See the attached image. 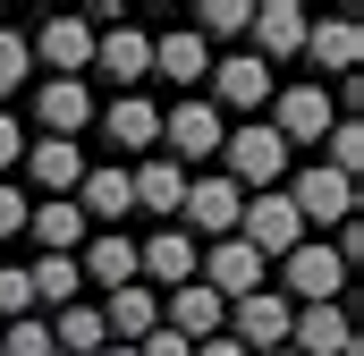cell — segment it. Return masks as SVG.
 <instances>
[{
    "mask_svg": "<svg viewBox=\"0 0 364 356\" xmlns=\"http://www.w3.org/2000/svg\"><path fill=\"white\" fill-rule=\"evenodd\" d=\"M220 153H229V187H246V195H263V187H279V178H288V145H279L272 127H263V119H246V127H229V136H220Z\"/></svg>",
    "mask_w": 364,
    "mask_h": 356,
    "instance_id": "6da1fadb",
    "label": "cell"
},
{
    "mask_svg": "<svg viewBox=\"0 0 364 356\" xmlns=\"http://www.w3.org/2000/svg\"><path fill=\"white\" fill-rule=\"evenodd\" d=\"M279 195L296 204V221H305V238H314V229H339V221H356V178L322 170V162H305V170L288 178Z\"/></svg>",
    "mask_w": 364,
    "mask_h": 356,
    "instance_id": "7a4b0ae2",
    "label": "cell"
},
{
    "mask_svg": "<svg viewBox=\"0 0 364 356\" xmlns=\"http://www.w3.org/2000/svg\"><path fill=\"white\" fill-rule=\"evenodd\" d=\"M220 136H229V119H220L203 93H186L178 110H161V162H178V170H186V162H212Z\"/></svg>",
    "mask_w": 364,
    "mask_h": 356,
    "instance_id": "3957f363",
    "label": "cell"
},
{
    "mask_svg": "<svg viewBox=\"0 0 364 356\" xmlns=\"http://www.w3.org/2000/svg\"><path fill=\"white\" fill-rule=\"evenodd\" d=\"M237 238H246L263 263H279L288 246H305V221H296V204H288L279 187H263V195H246V212H237Z\"/></svg>",
    "mask_w": 364,
    "mask_h": 356,
    "instance_id": "277c9868",
    "label": "cell"
},
{
    "mask_svg": "<svg viewBox=\"0 0 364 356\" xmlns=\"http://www.w3.org/2000/svg\"><path fill=\"white\" fill-rule=\"evenodd\" d=\"M263 127H272L279 145H322V136L339 127V102H331L322 85H279V93H272V119H263Z\"/></svg>",
    "mask_w": 364,
    "mask_h": 356,
    "instance_id": "5b68a950",
    "label": "cell"
},
{
    "mask_svg": "<svg viewBox=\"0 0 364 356\" xmlns=\"http://www.w3.org/2000/svg\"><path fill=\"white\" fill-rule=\"evenodd\" d=\"M279 271H288V305H339V280H348V263L322 246V238H305V246H288L279 255Z\"/></svg>",
    "mask_w": 364,
    "mask_h": 356,
    "instance_id": "8992f818",
    "label": "cell"
},
{
    "mask_svg": "<svg viewBox=\"0 0 364 356\" xmlns=\"http://www.w3.org/2000/svg\"><path fill=\"white\" fill-rule=\"evenodd\" d=\"M195 280H203V288H212L220 305H237V297H255V288H272V263H263V255H255L246 238H220V246H212V255L195 263Z\"/></svg>",
    "mask_w": 364,
    "mask_h": 356,
    "instance_id": "52a82bcc",
    "label": "cell"
},
{
    "mask_svg": "<svg viewBox=\"0 0 364 356\" xmlns=\"http://www.w3.org/2000/svg\"><path fill=\"white\" fill-rule=\"evenodd\" d=\"M237 212H246V187H229V178H186V204H178V229L195 238H237Z\"/></svg>",
    "mask_w": 364,
    "mask_h": 356,
    "instance_id": "ba28073f",
    "label": "cell"
},
{
    "mask_svg": "<svg viewBox=\"0 0 364 356\" xmlns=\"http://www.w3.org/2000/svg\"><path fill=\"white\" fill-rule=\"evenodd\" d=\"M288 314H296V305H288L279 288H255V297H237V305H229V323H220V331H229L246 356H263V348H288Z\"/></svg>",
    "mask_w": 364,
    "mask_h": 356,
    "instance_id": "9c48e42d",
    "label": "cell"
},
{
    "mask_svg": "<svg viewBox=\"0 0 364 356\" xmlns=\"http://www.w3.org/2000/svg\"><path fill=\"white\" fill-rule=\"evenodd\" d=\"M279 93V77L255 60V51H229V60H212V110H246V119H263V102Z\"/></svg>",
    "mask_w": 364,
    "mask_h": 356,
    "instance_id": "30bf717a",
    "label": "cell"
},
{
    "mask_svg": "<svg viewBox=\"0 0 364 356\" xmlns=\"http://www.w3.org/2000/svg\"><path fill=\"white\" fill-rule=\"evenodd\" d=\"M93 68H102L119 93H136L144 77H153V34H136V26H119V17L93 26Z\"/></svg>",
    "mask_w": 364,
    "mask_h": 356,
    "instance_id": "8fae6325",
    "label": "cell"
},
{
    "mask_svg": "<svg viewBox=\"0 0 364 356\" xmlns=\"http://www.w3.org/2000/svg\"><path fill=\"white\" fill-rule=\"evenodd\" d=\"M77 212H85V229L102 221V229H119L127 212H136V187H127V162H85V178H77V195H68Z\"/></svg>",
    "mask_w": 364,
    "mask_h": 356,
    "instance_id": "7c38bea8",
    "label": "cell"
},
{
    "mask_svg": "<svg viewBox=\"0 0 364 356\" xmlns=\"http://www.w3.org/2000/svg\"><path fill=\"white\" fill-rule=\"evenodd\" d=\"M34 119H43V136H68V145H77L93 127V85L85 77H43V85H34Z\"/></svg>",
    "mask_w": 364,
    "mask_h": 356,
    "instance_id": "4fadbf2b",
    "label": "cell"
},
{
    "mask_svg": "<svg viewBox=\"0 0 364 356\" xmlns=\"http://www.w3.org/2000/svg\"><path fill=\"white\" fill-rule=\"evenodd\" d=\"M288 348L296 356H356L348 305H296V314H288Z\"/></svg>",
    "mask_w": 364,
    "mask_h": 356,
    "instance_id": "5bb4252c",
    "label": "cell"
},
{
    "mask_svg": "<svg viewBox=\"0 0 364 356\" xmlns=\"http://www.w3.org/2000/svg\"><path fill=\"white\" fill-rule=\"evenodd\" d=\"M220 323H229V305H220L203 280H186V288L161 297V331H178L186 348H195V340H220Z\"/></svg>",
    "mask_w": 364,
    "mask_h": 356,
    "instance_id": "9a60e30c",
    "label": "cell"
},
{
    "mask_svg": "<svg viewBox=\"0 0 364 356\" xmlns=\"http://www.w3.org/2000/svg\"><path fill=\"white\" fill-rule=\"evenodd\" d=\"M246 34H255V60L279 68V60H296V51H305V9H296V0H263V9L246 17Z\"/></svg>",
    "mask_w": 364,
    "mask_h": 356,
    "instance_id": "2e32d148",
    "label": "cell"
},
{
    "mask_svg": "<svg viewBox=\"0 0 364 356\" xmlns=\"http://www.w3.org/2000/svg\"><path fill=\"white\" fill-rule=\"evenodd\" d=\"M93 119H102V136H110L119 153H153V145H161V110H153L144 93H110Z\"/></svg>",
    "mask_w": 364,
    "mask_h": 356,
    "instance_id": "e0dca14e",
    "label": "cell"
},
{
    "mask_svg": "<svg viewBox=\"0 0 364 356\" xmlns=\"http://www.w3.org/2000/svg\"><path fill=\"white\" fill-rule=\"evenodd\" d=\"M26 60H43L51 77H85V68H93V26H77V17H51V26L26 43Z\"/></svg>",
    "mask_w": 364,
    "mask_h": 356,
    "instance_id": "ac0fdd59",
    "label": "cell"
},
{
    "mask_svg": "<svg viewBox=\"0 0 364 356\" xmlns=\"http://www.w3.org/2000/svg\"><path fill=\"white\" fill-rule=\"evenodd\" d=\"M102 331H110L119 348H136V340H153V331H161V297H153L144 280H127V288H110V305H102Z\"/></svg>",
    "mask_w": 364,
    "mask_h": 356,
    "instance_id": "d6986e66",
    "label": "cell"
},
{
    "mask_svg": "<svg viewBox=\"0 0 364 356\" xmlns=\"http://www.w3.org/2000/svg\"><path fill=\"white\" fill-rule=\"evenodd\" d=\"M195 263H203V246H195L186 229H161L153 246H136V280H144V288H153V280H161V288H186Z\"/></svg>",
    "mask_w": 364,
    "mask_h": 356,
    "instance_id": "ffe728a7",
    "label": "cell"
},
{
    "mask_svg": "<svg viewBox=\"0 0 364 356\" xmlns=\"http://www.w3.org/2000/svg\"><path fill=\"white\" fill-rule=\"evenodd\" d=\"M17 162L34 170V187H43V195H77V178H85V153H77L68 136H34Z\"/></svg>",
    "mask_w": 364,
    "mask_h": 356,
    "instance_id": "44dd1931",
    "label": "cell"
},
{
    "mask_svg": "<svg viewBox=\"0 0 364 356\" xmlns=\"http://www.w3.org/2000/svg\"><path fill=\"white\" fill-rule=\"evenodd\" d=\"M305 60H314L322 77H356V60H364V26H348V17L305 26Z\"/></svg>",
    "mask_w": 364,
    "mask_h": 356,
    "instance_id": "7402d4cb",
    "label": "cell"
},
{
    "mask_svg": "<svg viewBox=\"0 0 364 356\" xmlns=\"http://www.w3.org/2000/svg\"><path fill=\"white\" fill-rule=\"evenodd\" d=\"M153 77H170V85H203V77H212V51H203V34H195V26L153 34Z\"/></svg>",
    "mask_w": 364,
    "mask_h": 356,
    "instance_id": "603a6c76",
    "label": "cell"
},
{
    "mask_svg": "<svg viewBox=\"0 0 364 356\" xmlns=\"http://www.w3.org/2000/svg\"><path fill=\"white\" fill-rule=\"evenodd\" d=\"M26 229L43 238V255H77V246H85V212H77L68 195H43V204H26Z\"/></svg>",
    "mask_w": 364,
    "mask_h": 356,
    "instance_id": "cb8c5ba5",
    "label": "cell"
},
{
    "mask_svg": "<svg viewBox=\"0 0 364 356\" xmlns=\"http://www.w3.org/2000/svg\"><path fill=\"white\" fill-rule=\"evenodd\" d=\"M127 187H136V212H161V221H178V204H186V170L178 162H144V170H127Z\"/></svg>",
    "mask_w": 364,
    "mask_h": 356,
    "instance_id": "d4e9b609",
    "label": "cell"
},
{
    "mask_svg": "<svg viewBox=\"0 0 364 356\" xmlns=\"http://www.w3.org/2000/svg\"><path fill=\"white\" fill-rule=\"evenodd\" d=\"M77 271L102 280V288H127V280H136V238H119V229L85 238V246H77Z\"/></svg>",
    "mask_w": 364,
    "mask_h": 356,
    "instance_id": "484cf974",
    "label": "cell"
},
{
    "mask_svg": "<svg viewBox=\"0 0 364 356\" xmlns=\"http://www.w3.org/2000/svg\"><path fill=\"white\" fill-rule=\"evenodd\" d=\"M43 331H51V356H102V348H110V331H102V305H60Z\"/></svg>",
    "mask_w": 364,
    "mask_h": 356,
    "instance_id": "4316f807",
    "label": "cell"
},
{
    "mask_svg": "<svg viewBox=\"0 0 364 356\" xmlns=\"http://www.w3.org/2000/svg\"><path fill=\"white\" fill-rule=\"evenodd\" d=\"M26 280H34V305L60 314V305H77V280L85 271H77V255H43V263H26Z\"/></svg>",
    "mask_w": 364,
    "mask_h": 356,
    "instance_id": "83f0119b",
    "label": "cell"
},
{
    "mask_svg": "<svg viewBox=\"0 0 364 356\" xmlns=\"http://www.w3.org/2000/svg\"><path fill=\"white\" fill-rule=\"evenodd\" d=\"M322 170H339V178L364 170V119H339V127L322 136Z\"/></svg>",
    "mask_w": 364,
    "mask_h": 356,
    "instance_id": "f1b7e54d",
    "label": "cell"
},
{
    "mask_svg": "<svg viewBox=\"0 0 364 356\" xmlns=\"http://www.w3.org/2000/svg\"><path fill=\"white\" fill-rule=\"evenodd\" d=\"M0 356H51V331L26 314V323H0Z\"/></svg>",
    "mask_w": 364,
    "mask_h": 356,
    "instance_id": "f546056e",
    "label": "cell"
},
{
    "mask_svg": "<svg viewBox=\"0 0 364 356\" xmlns=\"http://www.w3.org/2000/svg\"><path fill=\"white\" fill-rule=\"evenodd\" d=\"M246 0H203V17H195V34H246Z\"/></svg>",
    "mask_w": 364,
    "mask_h": 356,
    "instance_id": "4dcf8cb0",
    "label": "cell"
},
{
    "mask_svg": "<svg viewBox=\"0 0 364 356\" xmlns=\"http://www.w3.org/2000/svg\"><path fill=\"white\" fill-rule=\"evenodd\" d=\"M26 68H34V60H26V34H9V26H0V93L26 85Z\"/></svg>",
    "mask_w": 364,
    "mask_h": 356,
    "instance_id": "1f68e13d",
    "label": "cell"
},
{
    "mask_svg": "<svg viewBox=\"0 0 364 356\" xmlns=\"http://www.w3.org/2000/svg\"><path fill=\"white\" fill-rule=\"evenodd\" d=\"M17 229H26V195H17V187H0V238H17Z\"/></svg>",
    "mask_w": 364,
    "mask_h": 356,
    "instance_id": "d6a6232c",
    "label": "cell"
},
{
    "mask_svg": "<svg viewBox=\"0 0 364 356\" xmlns=\"http://www.w3.org/2000/svg\"><path fill=\"white\" fill-rule=\"evenodd\" d=\"M136 356H195V348H186L178 331H153V340H136Z\"/></svg>",
    "mask_w": 364,
    "mask_h": 356,
    "instance_id": "836d02e7",
    "label": "cell"
},
{
    "mask_svg": "<svg viewBox=\"0 0 364 356\" xmlns=\"http://www.w3.org/2000/svg\"><path fill=\"white\" fill-rule=\"evenodd\" d=\"M17 153H26V136H17V119H9V110H0V170H9V162H17Z\"/></svg>",
    "mask_w": 364,
    "mask_h": 356,
    "instance_id": "e575fe53",
    "label": "cell"
},
{
    "mask_svg": "<svg viewBox=\"0 0 364 356\" xmlns=\"http://www.w3.org/2000/svg\"><path fill=\"white\" fill-rule=\"evenodd\" d=\"M263 356H296V348H263Z\"/></svg>",
    "mask_w": 364,
    "mask_h": 356,
    "instance_id": "d590c367",
    "label": "cell"
}]
</instances>
